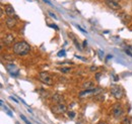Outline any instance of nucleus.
I'll use <instances>...</instances> for the list:
<instances>
[{"label":"nucleus","instance_id":"1","mask_svg":"<svg viewBox=\"0 0 132 124\" xmlns=\"http://www.w3.org/2000/svg\"><path fill=\"white\" fill-rule=\"evenodd\" d=\"M13 53L18 56H26L30 53L31 47L27 42H18L13 46Z\"/></svg>","mask_w":132,"mask_h":124},{"label":"nucleus","instance_id":"2","mask_svg":"<svg viewBox=\"0 0 132 124\" xmlns=\"http://www.w3.org/2000/svg\"><path fill=\"white\" fill-rule=\"evenodd\" d=\"M111 94L116 99H121L123 97V89L119 85H111Z\"/></svg>","mask_w":132,"mask_h":124},{"label":"nucleus","instance_id":"3","mask_svg":"<svg viewBox=\"0 0 132 124\" xmlns=\"http://www.w3.org/2000/svg\"><path fill=\"white\" fill-rule=\"evenodd\" d=\"M39 79H40V81H41L42 83H44V84H46V85H48V86H52V85H53V79H52V77L50 76L48 73H46V72L40 73V74H39Z\"/></svg>","mask_w":132,"mask_h":124},{"label":"nucleus","instance_id":"4","mask_svg":"<svg viewBox=\"0 0 132 124\" xmlns=\"http://www.w3.org/2000/svg\"><path fill=\"white\" fill-rule=\"evenodd\" d=\"M112 112H113V115H114V117H115V118H119V117H121V116L123 115L124 110H123L122 106H121L120 104L116 103V104H114V106H113Z\"/></svg>","mask_w":132,"mask_h":124},{"label":"nucleus","instance_id":"5","mask_svg":"<svg viewBox=\"0 0 132 124\" xmlns=\"http://www.w3.org/2000/svg\"><path fill=\"white\" fill-rule=\"evenodd\" d=\"M13 40H14V36L9 33V34H7V35H5V36L3 37L2 43H3L5 46L9 47V46H11V45L13 44Z\"/></svg>","mask_w":132,"mask_h":124},{"label":"nucleus","instance_id":"6","mask_svg":"<svg viewBox=\"0 0 132 124\" xmlns=\"http://www.w3.org/2000/svg\"><path fill=\"white\" fill-rule=\"evenodd\" d=\"M64 97L60 94H54L52 96V102L56 103V104H59V103H64Z\"/></svg>","mask_w":132,"mask_h":124},{"label":"nucleus","instance_id":"7","mask_svg":"<svg viewBox=\"0 0 132 124\" xmlns=\"http://www.w3.org/2000/svg\"><path fill=\"white\" fill-rule=\"evenodd\" d=\"M105 2H106V4H107L111 9H113V10H119V9H121L120 4H119V3H117V2L110 1V0H105Z\"/></svg>","mask_w":132,"mask_h":124},{"label":"nucleus","instance_id":"8","mask_svg":"<svg viewBox=\"0 0 132 124\" xmlns=\"http://www.w3.org/2000/svg\"><path fill=\"white\" fill-rule=\"evenodd\" d=\"M5 23L9 29H13V27H15V25H16V21H15V19H13V17H8L5 21Z\"/></svg>","mask_w":132,"mask_h":124},{"label":"nucleus","instance_id":"9","mask_svg":"<svg viewBox=\"0 0 132 124\" xmlns=\"http://www.w3.org/2000/svg\"><path fill=\"white\" fill-rule=\"evenodd\" d=\"M66 109L67 108H66L65 103H59V104H57V105L55 106L54 111H55L56 113H62V112H65Z\"/></svg>","mask_w":132,"mask_h":124},{"label":"nucleus","instance_id":"10","mask_svg":"<svg viewBox=\"0 0 132 124\" xmlns=\"http://www.w3.org/2000/svg\"><path fill=\"white\" fill-rule=\"evenodd\" d=\"M4 8H5V12H6L7 15H13V14H14V8H13L10 4L5 5Z\"/></svg>","mask_w":132,"mask_h":124},{"label":"nucleus","instance_id":"11","mask_svg":"<svg viewBox=\"0 0 132 124\" xmlns=\"http://www.w3.org/2000/svg\"><path fill=\"white\" fill-rule=\"evenodd\" d=\"M82 87L83 89H93V88H95V83L93 81H86L83 83Z\"/></svg>","mask_w":132,"mask_h":124},{"label":"nucleus","instance_id":"12","mask_svg":"<svg viewBox=\"0 0 132 124\" xmlns=\"http://www.w3.org/2000/svg\"><path fill=\"white\" fill-rule=\"evenodd\" d=\"M96 90H97L96 88H95V89H94V88H93V89H85L84 91H82L81 93L79 94V96H80V97H83V96H84V95H86V94H90V93L96 92Z\"/></svg>","mask_w":132,"mask_h":124},{"label":"nucleus","instance_id":"13","mask_svg":"<svg viewBox=\"0 0 132 124\" xmlns=\"http://www.w3.org/2000/svg\"><path fill=\"white\" fill-rule=\"evenodd\" d=\"M6 69H7V70L9 71V73H11V74L13 73V70H16V71H17V68L14 66V65H13V64L7 65V66H6Z\"/></svg>","mask_w":132,"mask_h":124},{"label":"nucleus","instance_id":"14","mask_svg":"<svg viewBox=\"0 0 132 124\" xmlns=\"http://www.w3.org/2000/svg\"><path fill=\"white\" fill-rule=\"evenodd\" d=\"M60 71H61L62 73H64V74H68V73L71 72V69H70V68H61Z\"/></svg>","mask_w":132,"mask_h":124},{"label":"nucleus","instance_id":"15","mask_svg":"<svg viewBox=\"0 0 132 124\" xmlns=\"http://www.w3.org/2000/svg\"><path fill=\"white\" fill-rule=\"evenodd\" d=\"M20 118H21V119H22V120H23V121H24V122H26L27 124H32L31 122H30V121H29V120H28V118H27V117H26L24 115L20 114Z\"/></svg>","mask_w":132,"mask_h":124},{"label":"nucleus","instance_id":"16","mask_svg":"<svg viewBox=\"0 0 132 124\" xmlns=\"http://www.w3.org/2000/svg\"><path fill=\"white\" fill-rule=\"evenodd\" d=\"M122 124H131L130 122V120H129V118H127V117H125L123 120H122Z\"/></svg>","mask_w":132,"mask_h":124},{"label":"nucleus","instance_id":"17","mask_svg":"<svg viewBox=\"0 0 132 124\" xmlns=\"http://www.w3.org/2000/svg\"><path fill=\"white\" fill-rule=\"evenodd\" d=\"M65 56V50H60L58 53V57H64Z\"/></svg>","mask_w":132,"mask_h":124},{"label":"nucleus","instance_id":"18","mask_svg":"<svg viewBox=\"0 0 132 124\" xmlns=\"http://www.w3.org/2000/svg\"><path fill=\"white\" fill-rule=\"evenodd\" d=\"M68 116L71 117V118H73V117L75 116V113H74L73 111H69V112H68Z\"/></svg>","mask_w":132,"mask_h":124},{"label":"nucleus","instance_id":"19","mask_svg":"<svg viewBox=\"0 0 132 124\" xmlns=\"http://www.w3.org/2000/svg\"><path fill=\"white\" fill-rule=\"evenodd\" d=\"M76 27H77L79 30L81 31V32H83V33H86V30H85V29H83L81 26H79V25H76Z\"/></svg>","mask_w":132,"mask_h":124},{"label":"nucleus","instance_id":"20","mask_svg":"<svg viewBox=\"0 0 132 124\" xmlns=\"http://www.w3.org/2000/svg\"><path fill=\"white\" fill-rule=\"evenodd\" d=\"M48 13H49V15L51 16V17H53V18H54V19H57V16L55 15V14H54V13H53V12H51V11H49V12H48Z\"/></svg>","mask_w":132,"mask_h":124},{"label":"nucleus","instance_id":"21","mask_svg":"<svg viewBox=\"0 0 132 124\" xmlns=\"http://www.w3.org/2000/svg\"><path fill=\"white\" fill-rule=\"evenodd\" d=\"M125 53H126L127 55H129V56L132 58V53H131V51H129V50H127V49H126V50H125Z\"/></svg>","mask_w":132,"mask_h":124},{"label":"nucleus","instance_id":"22","mask_svg":"<svg viewBox=\"0 0 132 124\" xmlns=\"http://www.w3.org/2000/svg\"><path fill=\"white\" fill-rule=\"evenodd\" d=\"M10 99H11V100H13L15 103H18V101H17V100L15 99V98H14V97H13V96H12V97H10Z\"/></svg>","mask_w":132,"mask_h":124},{"label":"nucleus","instance_id":"23","mask_svg":"<svg viewBox=\"0 0 132 124\" xmlns=\"http://www.w3.org/2000/svg\"><path fill=\"white\" fill-rule=\"evenodd\" d=\"M43 1H44V2H46V3H47V4H49V5H52V3L50 2L49 0H43Z\"/></svg>","mask_w":132,"mask_h":124},{"label":"nucleus","instance_id":"24","mask_svg":"<svg viewBox=\"0 0 132 124\" xmlns=\"http://www.w3.org/2000/svg\"><path fill=\"white\" fill-rule=\"evenodd\" d=\"M97 70V67H92L90 68V71H96Z\"/></svg>","mask_w":132,"mask_h":124},{"label":"nucleus","instance_id":"25","mask_svg":"<svg viewBox=\"0 0 132 124\" xmlns=\"http://www.w3.org/2000/svg\"><path fill=\"white\" fill-rule=\"evenodd\" d=\"M50 26H51V27H54V28H55V29H58V27H57V26H56V25H52V24H51V25H50Z\"/></svg>","mask_w":132,"mask_h":124},{"label":"nucleus","instance_id":"26","mask_svg":"<svg viewBox=\"0 0 132 124\" xmlns=\"http://www.w3.org/2000/svg\"><path fill=\"white\" fill-rule=\"evenodd\" d=\"M110 1H114V2H117V3L120 2V0H110Z\"/></svg>","mask_w":132,"mask_h":124},{"label":"nucleus","instance_id":"27","mask_svg":"<svg viewBox=\"0 0 132 124\" xmlns=\"http://www.w3.org/2000/svg\"><path fill=\"white\" fill-rule=\"evenodd\" d=\"M86 45H87L86 42H84V43H83V47H86Z\"/></svg>","mask_w":132,"mask_h":124},{"label":"nucleus","instance_id":"28","mask_svg":"<svg viewBox=\"0 0 132 124\" xmlns=\"http://www.w3.org/2000/svg\"><path fill=\"white\" fill-rule=\"evenodd\" d=\"M98 124H107L106 122H100V123H98Z\"/></svg>","mask_w":132,"mask_h":124},{"label":"nucleus","instance_id":"29","mask_svg":"<svg viewBox=\"0 0 132 124\" xmlns=\"http://www.w3.org/2000/svg\"><path fill=\"white\" fill-rule=\"evenodd\" d=\"M16 124H19V123H18V122H16Z\"/></svg>","mask_w":132,"mask_h":124}]
</instances>
